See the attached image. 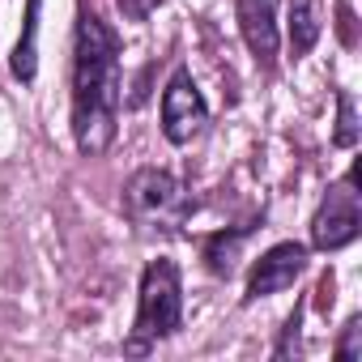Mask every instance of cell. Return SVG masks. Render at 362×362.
Returning <instances> with one entry per match:
<instances>
[{
  "label": "cell",
  "mask_w": 362,
  "mask_h": 362,
  "mask_svg": "<svg viewBox=\"0 0 362 362\" xmlns=\"http://www.w3.org/2000/svg\"><path fill=\"white\" fill-rule=\"evenodd\" d=\"M119 119V47L115 35L81 13L73 47V132L81 153H103L115 141Z\"/></svg>",
  "instance_id": "1"
},
{
  "label": "cell",
  "mask_w": 362,
  "mask_h": 362,
  "mask_svg": "<svg viewBox=\"0 0 362 362\" xmlns=\"http://www.w3.org/2000/svg\"><path fill=\"white\" fill-rule=\"evenodd\" d=\"M184 320V286H179V269L170 260H153L141 277V298H136V324L128 349H145L149 341H162Z\"/></svg>",
  "instance_id": "2"
},
{
  "label": "cell",
  "mask_w": 362,
  "mask_h": 362,
  "mask_svg": "<svg viewBox=\"0 0 362 362\" xmlns=\"http://www.w3.org/2000/svg\"><path fill=\"white\" fill-rule=\"evenodd\" d=\"M124 209L141 226H179L192 214V197H188V188L179 184L175 175H166L158 166H145V170H136L128 179Z\"/></svg>",
  "instance_id": "3"
},
{
  "label": "cell",
  "mask_w": 362,
  "mask_h": 362,
  "mask_svg": "<svg viewBox=\"0 0 362 362\" xmlns=\"http://www.w3.org/2000/svg\"><path fill=\"white\" fill-rule=\"evenodd\" d=\"M209 124V107L192 81L188 69H175V77L162 90V132L170 145H188L192 136H201V128Z\"/></svg>",
  "instance_id": "4"
},
{
  "label": "cell",
  "mask_w": 362,
  "mask_h": 362,
  "mask_svg": "<svg viewBox=\"0 0 362 362\" xmlns=\"http://www.w3.org/2000/svg\"><path fill=\"white\" fill-rule=\"evenodd\" d=\"M358 226H362V214H358V192H354V175L345 179V184L328 188L315 222H311V243L320 252H337L345 243L358 239Z\"/></svg>",
  "instance_id": "5"
},
{
  "label": "cell",
  "mask_w": 362,
  "mask_h": 362,
  "mask_svg": "<svg viewBox=\"0 0 362 362\" xmlns=\"http://www.w3.org/2000/svg\"><path fill=\"white\" fill-rule=\"evenodd\" d=\"M303 264H307V247L303 243H277V247H269L256 260L252 277H247V298H269V294L294 286V277L303 273Z\"/></svg>",
  "instance_id": "6"
},
{
  "label": "cell",
  "mask_w": 362,
  "mask_h": 362,
  "mask_svg": "<svg viewBox=\"0 0 362 362\" xmlns=\"http://www.w3.org/2000/svg\"><path fill=\"white\" fill-rule=\"evenodd\" d=\"M239 30H243L247 52L264 69H273V60H277V22H273L269 0H239Z\"/></svg>",
  "instance_id": "7"
},
{
  "label": "cell",
  "mask_w": 362,
  "mask_h": 362,
  "mask_svg": "<svg viewBox=\"0 0 362 362\" xmlns=\"http://www.w3.org/2000/svg\"><path fill=\"white\" fill-rule=\"evenodd\" d=\"M320 39V13L315 0H290V47L294 56H307Z\"/></svg>",
  "instance_id": "8"
},
{
  "label": "cell",
  "mask_w": 362,
  "mask_h": 362,
  "mask_svg": "<svg viewBox=\"0 0 362 362\" xmlns=\"http://www.w3.org/2000/svg\"><path fill=\"white\" fill-rule=\"evenodd\" d=\"M35 35H39V0H30V9H26V39L13 52V77L18 81H35Z\"/></svg>",
  "instance_id": "9"
},
{
  "label": "cell",
  "mask_w": 362,
  "mask_h": 362,
  "mask_svg": "<svg viewBox=\"0 0 362 362\" xmlns=\"http://www.w3.org/2000/svg\"><path fill=\"white\" fill-rule=\"evenodd\" d=\"M243 243V235H218V239H209V269L214 273H230V264H235V247Z\"/></svg>",
  "instance_id": "10"
},
{
  "label": "cell",
  "mask_w": 362,
  "mask_h": 362,
  "mask_svg": "<svg viewBox=\"0 0 362 362\" xmlns=\"http://www.w3.org/2000/svg\"><path fill=\"white\" fill-rule=\"evenodd\" d=\"M337 358H341V362H358V358H362V320H358V315L345 324L341 345H337Z\"/></svg>",
  "instance_id": "11"
},
{
  "label": "cell",
  "mask_w": 362,
  "mask_h": 362,
  "mask_svg": "<svg viewBox=\"0 0 362 362\" xmlns=\"http://www.w3.org/2000/svg\"><path fill=\"white\" fill-rule=\"evenodd\" d=\"M337 141L341 145H349L354 141V107H349V98L341 94V128H337Z\"/></svg>",
  "instance_id": "12"
}]
</instances>
